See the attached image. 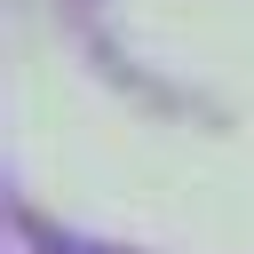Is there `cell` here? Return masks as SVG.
Listing matches in <instances>:
<instances>
[]
</instances>
